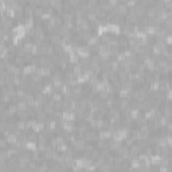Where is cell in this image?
<instances>
[{"instance_id": "2", "label": "cell", "mask_w": 172, "mask_h": 172, "mask_svg": "<svg viewBox=\"0 0 172 172\" xmlns=\"http://www.w3.org/2000/svg\"><path fill=\"white\" fill-rule=\"evenodd\" d=\"M114 14L117 16H121V15H127L128 14V7L125 3H118L114 8Z\"/></svg>"}, {"instance_id": "4", "label": "cell", "mask_w": 172, "mask_h": 172, "mask_svg": "<svg viewBox=\"0 0 172 172\" xmlns=\"http://www.w3.org/2000/svg\"><path fill=\"white\" fill-rule=\"evenodd\" d=\"M62 128H63V131L65 132H73V129H74V124L71 121H66V120H63L62 121Z\"/></svg>"}, {"instance_id": "1", "label": "cell", "mask_w": 172, "mask_h": 172, "mask_svg": "<svg viewBox=\"0 0 172 172\" xmlns=\"http://www.w3.org/2000/svg\"><path fill=\"white\" fill-rule=\"evenodd\" d=\"M77 54L81 58H87L90 55V47H87V46H77Z\"/></svg>"}, {"instance_id": "6", "label": "cell", "mask_w": 172, "mask_h": 172, "mask_svg": "<svg viewBox=\"0 0 172 172\" xmlns=\"http://www.w3.org/2000/svg\"><path fill=\"white\" fill-rule=\"evenodd\" d=\"M5 144H7V141H4V140H0V148H4Z\"/></svg>"}, {"instance_id": "3", "label": "cell", "mask_w": 172, "mask_h": 172, "mask_svg": "<svg viewBox=\"0 0 172 172\" xmlns=\"http://www.w3.org/2000/svg\"><path fill=\"white\" fill-rule=\"evenodd\" d=\"M0 26H1L3 31H7L8 28H11V27H12V20H11V19H8V18H3V20L0 22Z\"/></svg>"}, {"instance_id": "5", "label": "cell", "mask_w": 172, "mask_h": 172, "mask_svg": "<svg viewBox=\"0 0 172 172\" xmlns=\"http://www.w3.org/2000/svg\"><path fill=\"white\" fill-rule=\"evenodd\" d=\"M51 42H53V47L62 45V36L58 35V34H53L51 35Z\"/></svg>"}]
</instances>
